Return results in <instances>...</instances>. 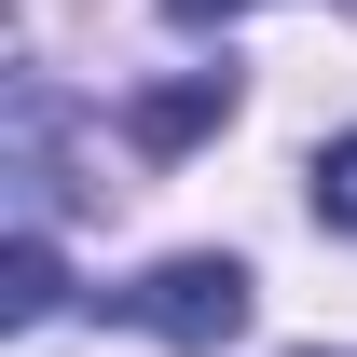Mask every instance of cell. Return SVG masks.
I'll list each match as a JSON object with an SVG mask.
<instances>
[{
  "instance_id": "obj_4",
  "label": "cell",
  "mask_w": 357,
  "mask_h": 357,
  "mask_svg": "<svg viewBox=\"0 0 357 357\" xmlns=\"http://www.w3.org/2000/svg\"><path fill=\"white\" fill-rule=\"evenodd\" d=\"M316 220L357 234V137H330V151H316Z\"/></svg>"
},
{
  "instance_id": "obj_3",
  "label": "cell",
  "mask_w": 357,
  "mask_h": 357,
  "mask_svg": "<svg viewBox=\"0 0 357 357\" xmlns=\"http://www.w3.org/2000/svg\"><path fill=\"white\" fill-rule=\"evenodd\" d=\"M55 303H69V275H55V234L28 220L14 248H0V330H42Z\"/></svg>"
},
{
  "instance_id": "obj_2",
  "label": "cell",
  "mask_w": 357,
  "mask_h": 357,
  "mask_svg": "<svg viewBox=\"0 0 357 357\" xmlns=\"http://www.w3.org/2000/svg\"><path fill=\"white\" fill-rule=\"evenodd\" d=\"M220 110H234V69H192V83H151V96H137L124 137H137V151H192Z\"/></svg>"
},
{
  "instance_id": "obj_5",
  "label": "cell",
  "mask_w": 357,
  "mask_h": 357,
  "mask_svg": "<svg viewBox=\"0 0 357 357\" xmlns=\"http://www.w3.org/2000/svg\"><path fill=\"white\" fill-rule=\"evenodd\" d=\"M165 14H178V28H220V14H248V0H165Z\"/></svg>"
},
{
  "instance_id": "obj_1",
  "label": "cell",
  "mask_w": 357,
  "mask_h": 357,
  "mask_svg": "<svg viewBox=\"0 0 357 357\" xmlns=\"http://www.w3.org/2000/svg\"><path fill=\"white\" fill-rule=\"evenodd\" d=\"M110 316H124V330H151V344L220 357L234 330H248V261H220V248H192V261H151L137 289H110Z\"/></svg>"
}]
</instances>
